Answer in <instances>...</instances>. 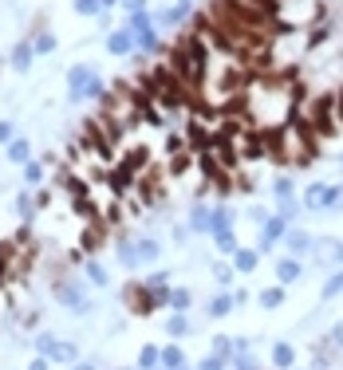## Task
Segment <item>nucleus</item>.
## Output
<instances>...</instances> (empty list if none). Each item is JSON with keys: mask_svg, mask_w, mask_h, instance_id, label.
<instances>
[{"mask_svg": "<svg viewBox=\"0 0 343 370\" xmlns=\"http://www.w3.org/2000/svg\"><path fill=\"white\" fill-rule=\"evenodd\" d=\"M68 99L71 102H103L107 99V83L99 79V71L91 68V63H75V68L68 71Z\"/></svg>", "mask_w": 343, "mask_h": 370, "instance_id": "1", "label": "nucleus"}, {"mask_svg": "<svg viewBox=\"0 0 343 370\" xmlns=\"http://www.w3.org/2000/svg\"><path fill=\"white\" fill-rule=\"evenodd\" d=\"M115 253H119V264H122V268L134 272V268L154 264L158 256H162V244H158L154 236H122Z\"/></svg>", "mask_w": 343, "mask_h": 370, "instance_id": "2", "label": "nucleus"}, {"mask_svg": "<svg viewBox=\"0 0 343 370\" xmlns=\"http://www.w3.org/2000/svg\"><path fill=\"white\" fill-rule=\"evenodd\" d=\"M32 347H36V354L52 359L56 366H75V362H79V347L75 343H63L60 335H52V331H40Z\"/></svg>", "mask_w": 343, "mask_h": 370, "instance_id": "3", "label": "nucleus"}, {"mask_svg": "<svg viewBox=\"0 0 343 370\" xmlns=\"http://www.w3.org/2000/svg\"><path fill=\"white\" fill-rule=\"evenodd\" d=\"M52 295L63 303V307H71V315H87V312H91V303H87V280H56Z\"/></svg>", "mask_w": 343, "mask_h": 370, "instance_id": "4", "label": "nucleus"}, {"mask_svg": "<svg viewBox=\"0 0 343 370\" xmlns=\"http://www.w3.org/2000/svg\"><path fill=\"white\" fill-rule=\"evenodd\" d=\"M122 303H127L130 315H154V292L146 287V280H130L127 287H122Z\"/></svg>", "mask_w": 343, "mask_h": 370, "instance_id": "5", "label": "nucleus"}, {"mask_svg": "<svg viewBox=\"0 0 343 370\" xmlns=\"http://www.w3.org/2000/svg\"><path fill=\"white\" fill-rule=\"evenodd\" d=\"M288 228H292V221H284L280 213H276V217H268L265 225H260V244H257V248H260V253H273L276 244L288 236Z\"/></svg>", "mask_w": 343, "mask_h": 370, "instance_id": "6", "label": "nucleus"}, {"mask_svg": "<svg viewBox=\"0 0 343 370\" xmlns=\"http://www.w3.org/2000/svg\"><path fill=\"white\" fill-rule=\"evenodd\" d=\"M107 51H111L115 59H127V56H138V43L127 28H111V32H107Z\"/></svg>", "mask_w": 343, "mask_h": 370, "instance_id": "7", "label": "nucleus"}, {"mask_svg": "<svg viewBox=\"0 0 343 370\" xmlns=\"http://www.w3.org/2000/svg\"><path fill=\"white\" fill-rule=\"evenodd\" d=\"M189 16H194V0H178V4H170V9L154 12V24H162V28H178V24H186Z\"/></svg>", "mask_w": 343, "mask_h": 370, "instance_id": "8", "label": "nucleus"}, {"mask_svg": "<svg viewBox=\"0 0 343 370\" xmlns=\"http://www.w3.org/2000/svg\"><path fill=\"white\" fill-rule=\"evenodd\" d=\"M189 233H213V205H194L189 209V221H186Z\"/></svg>", "mask_w": 343, "mask_h": 370, "instance_id": "9", "label": "nucleus"}, {"mask_svg": "<svg viewBox=\"0 0 343 370\" xmlns=\"http://www.w3.org/2000/svg\"><path fill=\"white\" fill-rule=\"evenodd\" d=\"M32 59H36V43L32 40H20L16 48H12V56H9V68L24 75V71L32 68Z\"/></svg>", "mask_w": 343, "mask_h": 370, "instance_id": "10", "label": "nucleus"}, {"mask_svg": "<svg viewBox=\"0 0 343 370\" xmlns=\"http://www.w3.org/2000/svg\"><path fill=\"white\" fill-rule=\"evenodd\" d=\"M284 248H288V256H308L312 253V236L304 233V228H288V236H284Z\"/></svg>", "mask_w": 343, "mask_h": 370, "instance_id": "11", "label": "nucleus"}, {"mask_svg": "<svg viewBox=\"0 0 343 370\" xmlns=\"http://www.w3.org/2000/svg\"><path fill=\"white\" fill-rule=\"evenodd\" d=\"M300 276H304V264L296 256H276V280L280 284H296Z\"/></svg>", "mask_w": 343, "mask_h": 370, "instance_id": "12", "label": "nucleus"}, {"mask_svg": "<svg viewBox=\"0 0 343 370\" xmlns=\"http://www.w3.org/2000/svg\"><path fill=\"white\" fill-rule=\"evenodd\" d=\"M324 197H327V181H312L308 189L300 194V205L312 213H324Z\"/></svg>", "mask_w": 343, "mask_h": 370, "instance_id": "13", "label": "nucleus"}, {"mask_svg": "<svg viewBox=\"0 0 343 370\" xmlns=\"http://www.w3.org/2000/svg\"><path fill=\"white\" fill-rule=\"evenodd\" d=\"M257 264H260V248H237V253H233V268H237L241 276H253Z\"/></svg>", "mask_w": 343, "mask_h": 370, "instance_id": "14", "label": "nucleus"}, {"mask_svg": "<svg viewBox=\"0 0 343 370\" xmlns=\"http://www.w3.org/2000/svg\"><path fill=\"white\" fill-rule=\"evenodd\" d=\"M4 158H9L12 166H28V162H32V142H28V138H12V142L4 146Z\"/></svg>", "mask_w": 343, "mask_h": 370, "instance_id": "15", "label": "nucleus"}, {"mask_svg": "<svg viewBox=\"0 0 343 370\" xmlns=\"http://www.w3.org/2000/svg\"><path fill=\"white\" fill-rule=\"evenodd\" d=\"M83 276H87V284H91V287H107V284H111V272L103 268V260H95V256H87Z\"/></svg>", "mask_w": 343, "mask_h": 370, "instance_id": "16", "label": "nucleus"}, {"mask_svg": "<svg viewBox=\"0 0 343 370\" xmlns=\"http://www.w3.org/2000/svg\"><path fill=\"white\" fill-rule=\"evenodd\" d=\"M134 43H138V56H158V51H162V36H158V28H146V32H138Z\"/></svg>", "mask_w": 343, "mask_h": 370, "instance_id": "17", "label": "nucleus"}, {"mask_svg": "<svg viewBox=\"0 0 343 370\" xmlns=\"http://www.w3.org/2000/svg\"><path fill=\"white\" fill-rule=\"evenodd\" d=\"M103 240H107V228H103V221H91V228L83 233V253H87V256H95Z\"/></svg>", "mask_w": 343, "mask_h": 370, "instance_id": "18", "label": "nucleus"}, {"mask_svg": "<svg viewBox=\"0 0 343 370\" xmlns=\"http://www.w3.org/2000/svg\"><path fill=\"white\" fill-rule=\"evenodd\" d=\"M36 213H40V201H36V194H32V189H20V194H16V217H20V221H32Z\"/></svg>", "mask_w": 343, "mask_h": 370, "instance_id": "19", "label": "nucleus"}, {"mask_svg": "<svg viewBox=\"0 0 343 370\" xmlns=\"http://www.w3.org/2000/svg\"><path fill=\"white\" fill-rule=\"evenodd\" d=\"M122 28H127L130 36L146 32V28H154V12L146 9V12H130V16H122Z\"/></svg>", "mask_w": 343, "mask_h": 370, "instance_id": "20", "label": "nucleus"}, {"mask_svg": "<svg viewBox=\"0 0 343 370\" xmlns=\"http://www.w3.org/2000/svg\"><path fill=\"white\" fill-rule=\"evenodd\" d=\"M138 370H158L162 366V347H154V343H142V351H138V362H134Z\"/></svg>", "mask_w": 343, "mask_h": 370, "instance_id": "21", "label": "nucleus"}, {"mask_svg": "<svg viewBox=\"0 0 343 370\" xmlns=\"http://www.w3.org/2000/svg\"><path fill=\"white\" fill-rule=\"evenodd\" d=\"M273 366L276 370H292V366H296V347H292V343H273Z\"/></svg>", "mask_w": 343, "mask_h": 370, "instance_id": "22", "label": "nucleus"}, {"mask_svg": "<svg viewBox=\"0 0 343 370\" xmlns=\"http://www.w3.org/2000/svg\"><path fill=\"white\" fill-rule=\"evenodd\" d=\"M209 236H213V248H217L221 256H233V253L241 248V244H237V233H233V228H217V233H209Z\"/></svg>", "mask_w": 343, "mask_h": 370, "instance_id": "23", "label": "nucleus"}, {"mask_svg": "<svg viewBox=\"0 0 343 370\" xmlns=\"http://www.w3.org/2000/svg\"><path fill=\"white\" fill-rule=\"evenodd\" d=\"M273 197H276V205H280V201H296V181H292L288 174H276V181H273Z\"/></svg>", "mask_w": 343, "mask_h": 370, "instance_id": "24", "label": "nucleus"}, {"mask_svg": "<svg viewBox=\"0 0 343 370\" xmlns=\"http://www.w3.org/2000/svg\"><path fill=\"white\" fill-rule=\"evenodd\" d=\"M257 303L265 307V312H276V307H284V284H273L265 287V292L257 295Z\"/></svg>", "mask_w": 343, "mask_h": 370, "instance_id": "25", "label": "nucleus"}, {"mask_svg": "<svg viewBox=\"0 0 343 370\" xmlns=\"http://www.w3.org/2000/svg\"><path fill=\"white\" fill-rule=\"evenodd\" d=\"M162 366L166 370H181V366H186V351H181V343H166L162 347Z\"/></svg>", "mask_w": 343, "mask_h": 370, "instance_id": "26", "label": "nucleus"}, {"mask_svg": "<svg viewBox=\"0 0 343 370\" xmlns=\"http://www.w3.org/2000/svg\"><path fill=\"white\" fill-rule=\"evenodd\" d=\"M233 307H237V303H233V295H229V292H217L213 300H209L206 312L213 315V319H221V315H229V312H233Z\"/></svg>", "mask_w": 343, "mask_h": 370, "instance_id": "27", "label": "nucleus"}, {"mask_svg": "<svg viewBox=\"0 0 343 370\" xmlns=\"http://www.w3.org/2000/svg\"><path fill=\"white\" fill-rule=\"evenodd\" d=\"M166 335H170V339H186V335H189V319H186V312H174L170 319H166Z\"/></svg>", "mask_w": 343, "mask_h": 370, "instance_id": "28", "label": "nucleus"}, {"mask_svg": "<svg viewBox=\"0 0 343 370\" xmlns=\"http://www.w3.org/2000/svg\"><path fill=\"white\" fill-rule=\"evenodd\" d=\"M20 169H24V185H28V189H40V185H43V162L40 158H32L28 166H20Z\"/></svg>", "mask_w": 343, "mask_h": 370, "instance_id": "29", "label": "nucleus"}, {"mask_svg": "<svg viewBox=\"0 0 343 370\" xmlns=\"http://www.w3.org/2000/svg\"><path fill=\"white\" fill-rule=\"evenodd\" d=\"M233 225H237V213H233L229 205L217 201L213 205V233H217V228H233Z\"/></svg>", "mask_w": 343, "mask_h": 370, "instance_id": "30", "label": "nucleus"}, {"mask_svg": "<svg viewBox=\"0 0 343 370\" xmlns=\"http://www.w3.org/2000/svg\"><path fill=\"white\" fill-rule=\"evenodd\" d=\"M229 366H233V370H265V366H260V359H257L253 351H237V354L229 359Z\"/></svg>", "mask_w": 343, "mask_h": 370, "instance_id": "31", "label": "nucleus"}, {"mask_svg": "<svg viewBox=\"0 0 343 370\" xmlns=\"http://www.w3.org/2000/svg\"><path fill=\"white\" fill-rule=\"evenodd\" d=\"M343 209V185L339 181H327V197H324V213Z\"/></svg>", "mask_w": 343, "mask_h": 370, "instance_id": "32", "label": "nucleus"}, {"mask_svg": "<svg viewBox=\"0 0 343 370\" xmlns=\"http://www.w3.org/2000/svg\"><path fill=\"white\" fill-rule=\"evenodd\" d=\"M189 303H194L189 287H170V312H189Z\"/></svg>", "mask_w": 343, "mask_h": 370, "instance_id": "33", "label": "nucleus"}, {"mask_svg": "<svg viewBox=\"0 0 343 370\" xmlns=\"http://www.w3.org/2000/svg\"><path fill=\"white\" fill-rule=\"evenodd\" d=\"M32 43H36V56H52L56 51V32H36Z\"/></svg>", "mask_w": 343, "mask_h": 370, "instance_id": "34", "label": "nucleus"}, {"mask_svg": "<svg viewBox=\"0 0 343 370\" xmlns=\"http://www.w3.org/2000/svg\"><path fill=\"white\" fill-rule=\"evenodd\" d=\"M71 9L79 16H103V0H71Z\"/></svg>", "mask_w": 343, "mask_h": 370, "instance_id": "35", "label": "nucleus"}, {"mask_svg": "<svg viewBox=\"0 0 343 370\" xmlns=\"http://www.w3.org/2000/svg\"><path fill=\"white\" fill-rule=\"evenodd\" d=\"M335 295H343V268H335L324 284V300H335Z\"/></svg>", "mask_w": 343, "mask_h": 370, "instance_id": "36", "label": "nucleus"}, {"mask_svg": "<svg viewBox=\"0 0 343 370\" xmlns=\"http://www.w3.org/2000/svg\"><path fill=\"white\" fill-rule=\"evenodd\" d=\"M233 276H237V268H233V264H213V280H217V287H229V284H233Z\"/></svg>", "mask_w": 343, "mask_h": 370, "instance_id": "37", "label": "nucleus"}, {"mask_svg": "<svg viewBox=\"0 0 343 370\" xmlns=\"http://www.w3.org/2000/svg\"><path fill=\"white\" fill-rule=\"evenodd\" d=\"M194 370H229V359H221V354H213V351H209V354H206V359H201Z\"/></svg>", "mask_w": 343, "mask_h": 370, "instance_id": "38", "label": "nucleus"}, {"mask_svg": "<svg viewBox=\"0 0 343 370\" xmlns=\"http://www.w3.org/2000/svg\"><path fill=\"white\" fill-rule=\"evenodd\" d=\"M213 354H221V359H233V354H237V351H233V339H229V335H217V339H213Z\"/></svg>", "mask_w": 343, "mask_h": 370, "instance_id": "39", "label": "nucleus"}, {"mask_svg": "<svg viewBox=\"0 0 343 370\" xmlns=\"http://www.w3.org/2000/svg\"><path fill=\"white\" fill-rule=\"evenodd\" d=\"M12 138H16V127H12L9 118H0V146H9Z\"/></svg>", "mask_w": 343, "mask_h": 370, "instance_id": "40", "label": "nucleus"}, {"mask_svg": "<svg viewBox=\"0 0 343 370\" xmlns=\"http://www.w3.org/2000/svg\"><path fill=\"white\" fill-rule=\"evenodd\" d=\"M327 36H332V28H327V24H320L316 32H308V48H316V43H324Z\"/></svg>", "mask_w": 343, "mask_h": 370, "instance_id": "41", "label": "nucleus"}, {"mask_svg": "<svg viewBox=\"0 0 343 370\" xmlns=\"http://www.w3.org/2000/svg\"><path fill=\"white\" fill-rule=\"evenodd\" d=\"M146 284H150V287H162V284H170V272H150V276H146Z\"/></svg>", "mask_w": 343, "mask_h": 370, "instance_id": "42", "label": "nucleus"}, {"mask_svg": "<svg viewBox=\"0 0 343 370\" xmlns=\"http://www.w3.org/2000/svg\"><path fill=\"white\" fill-rule=\"evenodd\" d=\"M130 12H146V0H122V16H130Z\"/></svg>", "mask_w": 343, "mask_h": 370, "instance_id": "43", "label": "nucleus"}, {"mask_svg": "<svg viewBox=\"0 0 343 370\" xmlns=\"http://www.w3.org/2000/svg\"><path fill=\"white\" fill-rule=\"evenodd\" d=\"M52 366H56V362H52V359H43V354H36V359L28 362V370H52Z\"/></svg>", "mask_w": 343, "mask_h": 370, "instance_id": "44", "label": "nucleus"}, {"mask_svg": "<svg viewBox=\"0 0 343 370\" xmlns=\"http://www.w3.org/2000/svg\"><path fill=\"white\" fill-rule=\"evenodd\" d=\"M327 339H332V343H335V347H339V351H343V319H339V323H335V327H332V335H327Z\"/></svg>", "mask_w": 343, "mask_h": 370, "instance_id": "45", "label": "nucleus"}, {"mask_svg": "<svg viewBox=\"0 0 343 370\" xmlns=\"http://www.w3.org/2000/svg\"><path fill=\"white\" fill-rule=\"evenodd\" d=\"M335 122H343V91L335 95Z\"/></svg>", "mask_w": 343, "mask_h": 370, "instance_id": "46", "label": "nucleus"}, {"mask_svg": "<svg viewBox=\"0 0 343 370\" xmlns=\"http://www.w3.org/2000/svg\"><path fill=\"white\" fill-rule=\"evenodd\" d=\"M332 260L343 268V244H332Z\"/></svg>", "mask_w": 343, "mask_h": 370, "instance_id": "47", "label": "nucleus"}, {"mask_svg": "<svg viewBox=\"0 0 343 370\" xmlns=\"http://www.w3.org/2000/svg\"><path fill=\"white\" fill-rule=\"evenodd\" d=\"M71 370H99V366H95V362H75Z\"/></svg>", "mask_w": 343, "mask_h": 370, "instance_id": "48", "label": "nucleus"}, {"mask_svg": "<svg viewBox=\"0 0 343 370\" xmlns=\"http://www.w3.org/2000/svg\"><path fill=\"white\" fill-rule=\"evenodd\" d=\"M115 4H122V0H103V12H111Z\"/></svg>", "mask_w": 343, "mask_h": 370, "instance_id": "49", "label": "nucleus"}, {"mask_svg": "<svg viewBox=\"0 0 343 370\" xmlns=\"http://www.w3.org/2000/svg\"><path fill=\"white\" fill-rule=\"evenodd\" d=\"M119 370H138V366H119Z\"/></svg>", "mask_w": 343, "mask_h": 370, "instance_id": "50", "label": "nucleus"}, {"mask_svg": "<svg viewBox=\"0 0 343 370\" xmlns=\"http://www.w3.org/2000/svg\"><path fill=\"white\" fill-rule=\"evenodd\" d=\"M181 370H194V366H181Z\"/></svg>", "mask_w": 343, "mask_h": 370, "instance_id": "51", "label": "nucleus"}, {"mask_svg": "<svg viewBox=\"0 0 343 370\" xmlns=\"http://www.w3.org/2000/svg\"><path fill=\"white\" fill-rule=\"evenodd\" d=\"M292 370H300V366H292Z\"/></svg>", "mask_w": 343, "mask_h": 370, "instance_id": "52", "label": "nucleus"}, {"mask_svg": "<svg viewBox=\"0 0 343 370\" xmlns=\"http://www.w3.org/2000/svg\"><path fill=\"white\" fill-rule=\"evenodd\" d=\"M339 162H343V154H339Z\"/></svg>", "mask_w": 343, "mask_h": 370, "instance_id": "53", "label": "nucleus"}, {"mask_svg": "<svg viewBox=\"0 0 343 370\" xmlns=\"http://www.w3.org/2000/svg\"><path fill=\"white\" fill-rule=\"evenodd\" d=\"M158 370H166V366H158Z\"/></svg>", "mask_w": 343, "mask_h": 370, "instance_id": "54", "label": "nucleus"}]
</instances>
